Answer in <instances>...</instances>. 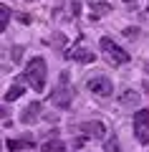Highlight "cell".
I'll list each match as a JSON object with an SVG mask.
<instances>
[{
    "mask_svg": "<svg viewBox=\"0 0 149 152\" xmlns=\"http://www.w3.org/2000/svg\"><path fill=\"white\" fill-rule=\"evenodd\" d=\"M23 76H25L28 86H31L33 91H43V89H46V76H48L46 58H41V56H33V58L25 64Z\"/></svg>",
    "mask_w": 149,
    "mask_h": 152,
    "instance_id": "1",
    "label": "cell"
},
{
    "mask_svg": "<svg viewBox=\"0 0 149 152\" xmlns=\"http://www.w3.org/2000/svg\"><path fill=\"white\" fill-rule=\"evenodd\" d=\"M51 102H53L56 107H61V109L71 107V102H73V89H71V84H68V74H61L58 86H56L53 94H51Z\"/></svg>",
    "mask_w": 149,
    "mask_h": 152,
    "instance_id": "2",
    "label": "cell"
},
{
    "mask_svg": "<svg viewBox=\"0 0 149 152\" xmlns=\"http://www.w3.org/2000/svg\"><path fill=\"white\" fill-rule=\"evenodd\" d=\"M99 48H101L104 53L109 56V61H111V64H116V66L129 64V53H126V51H121V46H116V43L111 41V38H106V36H104L101 41H99Z\"/></svg>",
    "mask_w": 149,
    "mask_h": 152,
    "instance_id": "3",
    "label": "cell"
},
{
    "mask_svg": "<svg viewBox=\"0 0 149 152\" xmlns=\"http://www.w3.org/2000/svg\"><path fill=\"white\" fill-rule=\"evenodd\" d=\"M134 137L142 145H149V109L134 112Z\"/></svg>",
    "mask_w": 149,
    "mask_h": 152,
    "instance_id": "4",
    "label": "cell"
},
{
    "mask_svg": "<svg viewBox=\"0 0 149 152\" xmlns=\"http://www.w3.org/2000/svg\"><path fill=\"white\" fill-rule=\"evenodd\" d=\"M86 89H89L91 94H96V96H101V99H106V96L114 94V84H111L109 76H94V79H89Z\"/></svg>",
    "mask_w": 149,
    "mask_h": 152,
    "instance_id": "5",
    "label": "cell"
},
{
    "mask_svg": "<svg viewBox=\"0 0 149 152\" xmlns=\"http://www.w3.org/2000/svg\"><path fill=\"white\" fill-rule=\"evenodd\" d=\"M78 132H84V137H91V140H104L106 137V127H104V122H81Z\"/></svg>",
    "mask_w": 149,
    "mask_h": 152,
    "instance_id": "6",
    "label": "cell"
},
{
    "mask_svg": "<svg viewBox=\"0 0 149 152\" xmlns=\"http://www.w3.org/2000/svg\"><path fill=\"white\" fill-rule=\"evenodd\" d=\"M41 112H43V109H41V102L28 104V107H25V112L20 114V122H23V124H36V122L41 119Z\"/></svg>",
    "mask_w": 149,
    "mask_h": 152,
    "instance_id": "7",
    "label": "cell"
},
{
    "mask_svg": "<svg viewBox=\"0 0 149 152\" xmlns=\"http://www.w3.org/2000/svg\"><path fill=\"white\" fill-rule=\"evenodd\" d=\"M68 58H73L76 64H94L96 53H94V51H89V48H84V46H78V48H73L68 53Z\"/></svg>",
    "mask_w": 149,
    "mask_h": 152,
    "instance_id": "8",
    "label": "cell"
},
{
    "mask_svg": "<svg viewBox=\"0 0 149 152\" xmlns=\"http://www.w3.org/2000/svg\"><path fill=\"white\" fill-rule=\"evenodd\" d=\"M119 104H124V107H134V104H139V91H134V89H129V91H121V96H119Z\"/></svg>",
    "mask_w": 149,
    "mask_h": 152,
    "instance_id": "9",
    "label": "cell"
},
{
    "mask_svg": "<svg viewBox=\"0 0 149 152\" xmlns=\"http://www.w3.org/2000/svg\"><path fill=\"white\" fill-rule=\"evenodd\" d=\"M23 94H25V89H23V84H10L5 91V102H15V99H20Z\"/></svg>",
    "mask_w": 149,
    "mask_h": 152,
    "instance_id": "10",
    "label": "cell"
},
{
    "mask_svg": "<svg viewBox=\"0 0 149 152\" xmlns=\"http://www.w3.org/2000/svg\"><path fill=\"white\" fill-rule=\"evenodd\" d=\"M41 152H66V145L61 140H48L41 145Z\"/></svg>",
    "mask_w": 149,
    "mask_h": 152,
    "instance_id": "11",
    "label": "cell"
},
{
    "mask_svg": "<svg viewBox=\"0 0 149 152\" xmlns=\"http://www.w3.org/2000/svg\"><path fill=\"white\" fill-rule=\"evenodd\" d=\"M8 23H10V8H8V5H0V31H5Z\"/></svg>",
    "mask_w": 149,
    "mask_h": 152,
    "instance_id": "12",
    "label": "cell"
},
{
    "mask_svg": "<svg viewBox=\"0 0 149 152\" xmlns=\"http://www.w3.org/2000/svg\"><path fill=\"white\" fill-rule=\"evenodd\" d=\"M91 10H94V18L96 15H106V13H111V5H109V3H94Z\"/></svg>",
    "mask_w": 149,
    "mask_h": 152,
    "instance_id": "13",
    "label": "cell"
},
{
    "mask_svg": "<svg viewBox=\"0 0 149 152\" xmlns=\"http://www.w3.org/2000/svg\"><path fill=\"white\" fill-rule=\"evenodd\" d=\"M106 152H121V147H119V140H116V134H109L106 137Z\"/></svg>",
    "mask_w": 149,
    "mask_h": 152,
    "instance_id": "14",
    "label": "cell"
},
{
    "mask_svg": "<svg viewBox=\"0 0 149 152\" xmlns=\"http://www.w3.org/2000/svg\"><path fill=\"white\" fill-rule=\"evenodd\" d=\"M20 147H28V142H18V140H8V150H20Z\"/></svg>",
    "mask_w": 149,
    "mask_h": 152,
    "instance_id": "15",
    "label": "cell"
},
{
    "mask_svg": "<svg viewBox=\"0 0 149 152\" xmlns=\"http://www.w3.org/2000/svg\"><path fill=\"white\" fill-rule=\"evenodd\" d=\"M10 58H13V61H20V58H23V46H13Z\"/></svg>",
    "mask_w": 149,
    "mask_h": 152,
    "instance_id": "16",
    "label": "cell"
},
{
    "mask_svg": "<svg viewBox=\"0 0 149 152\" xmlns=\"http://www.w3.org/2000/svg\"><path fill=\"white\" fill-rule=\"evenodd\" d=\"M137 33H139V28H126V36L129 38H137Z\"/></svg>",
    "mask_w": 149,
    "mask_h": 152,
    "instance_id": "17",
    "label": "cell"
},
{
    "mask_svg": "<svg viewBox=\"0 0 149 152\" xmlns=\"http://www.w3.org/2000/svg\"><path fill=\"white\" fill-rule=\"evenodd\" d=\"M121 3H134V0H121Z\"/></svg>",
    "mask_w": 149,
    "mask_h": 152,
    "instance_id": "18",
    "label": "cell"
},
{
    "mask_svg": "<svg viewBox=\"0 0 149 152\" xmlns=\"http://www.w3.org/2000/svg\"><path fill=\"white\" fill-rule=\"evenodd\" d=\"M147 71H149V64H147Z\"/></svg>",
    "mask_w": 149,
    "mask_h": 152,
    "instance_id": "19",
    "label": "cell"
}]
</instances>
